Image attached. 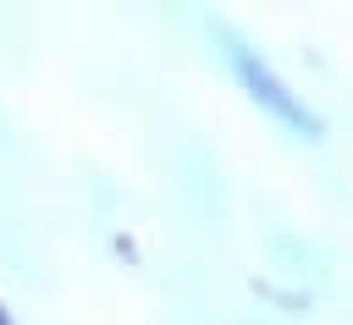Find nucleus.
<instances>
[{"mask_svg": "<svg viewBox=\"0 0 353 325\" xmlns=\"http://www.w3.org/2000/svg\"><path fill=\"white\" fill-rule=\"evenodd\" d=\"M232 66H237L243 88H248V94H254V99H259V105H265L276 121H287L292 132H309V138L320 132V121H314V116H309V110L292 99V88H287V83H281V77H276V72H270V66H265L254 50H232Z\"/></svg>", "mask_w": 353, "mask_h": 325, "instance_id": "f257e3e1", "label": "nucleus"}, {"mask_svg": "<svg viewBox=\"0 0 353 325\" xmlns=\"http://www.w3.org/2000/svg\"><path fill=\"white\" fill-rule=\"evenodd\" d=\"M0 325H11V319H6V308H0Z\"/></svg>", "mask_w": 353, "mask_h": 325, "instance_id": "f03ea898", "label": "nucleus"}]
</instances>
